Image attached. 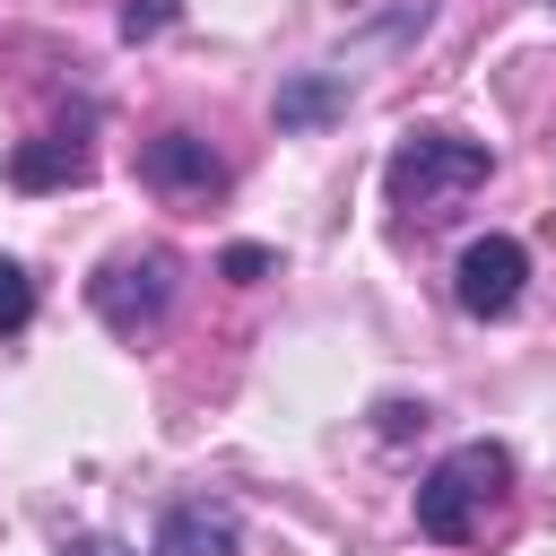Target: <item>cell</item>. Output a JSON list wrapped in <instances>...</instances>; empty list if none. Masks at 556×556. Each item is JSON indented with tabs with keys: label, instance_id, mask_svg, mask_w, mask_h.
Returning <instances> with one entry per match:
<instances>
[{
	"label": "cell",
	"instance_id": "obj_2",
	"mask_svg": "<svg viewBox=\"0 0 556 556\" xmlns=\"http://www.w3.org/2000/svg\"><path fill=\"white\" fill-rule=\"evenodd\" d=\"M486 139H460V130H408L400 148H391V165H382V191H391V208H408V217H443L452 200H469L478 182H486Z\"/></svg>",
	"mask_w": 556,
	"mask_h": 556
},
{
	"label": "cell",
	"instance_id": "obj_12",
	"mask_svg": "<svg viewBox=\"0 0 556 556\" xmlns=\"http://www.w3.org/2000/svg\"><path fill=\"white\" fill-rule=\"evenodd\" d=\"M61 556H130V547L104 539V530H78V539H61Z\"/></svg>",
	"mask_w": 556,
	"mask_h": 556
},
{
	"label": "cell",
	"instance_id": "obj_4",
	"mask_svg": "<svg viewBox=\"0 0 556 556\" xmlns=\"http://www.w3.org/2000/svg\"><path fill=\"white\" fill-rule=\"evenodd\" d=\"M139 182H148L156 200H174V208H208V200L226 191V156H217L200 130H156V139L139 148Z\"/></svg>",
	"mask_w": 556,
	"mask_h": 556
},
{
	"label": "cell",
	"instance_id": "obj_5",
	"mask_svg": "<svg viewBox=\"0 0 556 556\" xmlns=\"http://www.w3.org/2000/svg\"><path fill=\"white\" fill-rule=\"evenodd\" d=\"M521 287H530V252H521L513 235H478V243H460V261H452V295H460L469 321H504V313L521 304Z\"/></svg>",
	"mask_w": 556,
	"mask_h": 556
},
{
	"label": "cell",
	"instance_id": "obj_8",
	"mask_svg": "<svg viewBox=\"0 0 556 556\" xmlns=\"http://www.w3.org/2000/svg\"><path fill=\"white\" fill-rule=\"evenodd\" d=\"M339 104H348V78H339V70H304V78L278 87V122H287V130H313V122H330Z\"/></svg>",
	"mask_w": 556,
	"mask_h": 556
},
{
	"label": "cell",
	"instance_id": "obj_9",
	"mask_svg": "<svg viewBox=\"0 0 556 556\" xmlns=\"http://www.w3.org/2000/svg\"><path fill=\"white\" fill-rule=\"evenodd\" d=\"M26 321H35V278L17 261H0V339H17Z\"/></svg>",
	"mask_w": 556,
	"mask_h": 556
},
{
	"label": "cell",
	"instance_id": "obj_6",
	"mask_svg": "<svg viewBox=\"0 0 556 556\" xmlns=\"http://www.w3.org/2000/svg\"><path fill=\"white\" fill-rule=\"evenodd\" d=\"M243 547V521H235V504H208V495H191V504H174L165 521H156V556H235Z\"/></svg>",
	"mask_w": 556,
	"mask_h": 556
},
{
	"label": "cell",
	"instance_id": "obj_1",
	"mask_svg": "<svg viewBox=\"0 0 556 556\" xmlns=\"http://www.w3.org/2000/svg\"><path fill=\"white\" fill-rule=\"evenodd\" d=\"M504 486H513V452H504V443H452V452L417 478V530H426L434 547H460V539H478V521L504 504Z\"/></svg>",
	"mask_w": 556,
	"mask_h": 556
},
{
	"label": "cell",
	"instance_id": "obj_11",
	"mask_svg": "<svg viewBox=\"0 0 556 556\" xmlns=\"http://www.w3.org/2000/svg\"><path fill=\"white\" fill-rule=\"evenodd\" d=\"M226 278H235V287L269 278V252H261V243H235V252H226Z\"/></svg>",
	"mask_w": 556,
	"mask_h": 556
},
{
	"label": "cell",
	"instance_id": "obj_3",
	"mask_svg": "<svg viewBox=\"0 0 556 556\" xmlns=\"http://www.w3.org/2000/svg\"><path fill=\"white\" fill-rule=\"evenodd\" d=\"M174 295H182V261H174L165 243L113 252V261L87 278V304H96V321H104L113 339H148V330H165Z\"/></svg>",
	"mask_w": 556,
	"mask_h": 556
},
{
	"label": "cell",
	"instance_id": "obj_10",
	"mask_svg": "<svg viewBox=\"0 0 556 556\" xmlns=\"http://www.w3.org/2000/svg\"><path fill=\"white\" fill-rule=\"evenodd\" d=\"M165 17H174V0H130V9H122V35H130V43H148Z\"/></svg>",
	"mask_w": 556,
	"mask_h": 556
},
{
	"label": "cell",
	"instance_id": "obj_7",
	"mask_svg": "<svg viewBox=\"0 0 556 556\" xmlns=\"http://www.w3.org/2000/svg\"><path fill=\"white\" fill-rule=\"evenodd\" d=\"M78 174H87V139H78V130H43V139H26V148L9 156V182H17V191L78 182Z\"/></svg>",
	"mask_w": 556,
	"mask_h": 556
}]
</instances>
